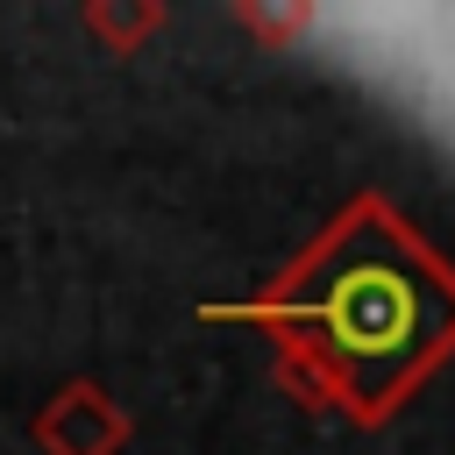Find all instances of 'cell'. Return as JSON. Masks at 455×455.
Here are the masks:
<instances>
[{
	"label": "cell",
	"instance_id": "cell-4",
	"mask_svg": "<svg viewBox=\"0 0 455 455\" xmlns=\"http://www.w3.org/2000/svg\"><path fill=\"white\" fill-rule=\"evenodd\" d=\"M228 21H235V28H249L263 50H291L299 36H313L320 7H313V0H284V7H270V0H235V7H228Z\"/></svg>",
	"mask_w": 455,
	"mask_h": 455
},
{
	"label": "cell",
	"instance_id": "cell-2",
	"mask_svg": "<svg viewBox=\"0 0 455 455\" xmlns=\"http://www.w3.org/2000/svg\"><path fill=\"white\" fill-rule=\"evenodd\" d=\"M28 434H36L43 455H128L135 419H128V405H121L100 377H64V384L36 405Z\"/></svg>",
	"mask_w": 455,
	"mask_h": 455
},
{
	"label": "cell",
	"instance_id": "cell-1",
	"mask_svg": "<svg viewBox=\"0 0 455 455\" xmlns=\"http://www.w3.org/2000/svg\"><path fill=\"white\" fill-rule=\"evenodd\" d=\"M199 320L249 327L306 412L384 427L455 355V263L384 192H355L270 284Z\"/></svg>",
	"mask_w": 455,
	"mask_h": 455
},
{
	"label": "cell",
	"instance_id": "cell-3",
	"mask_svg": "<svg viewBox=\"0 0 455 455\" xmlns=\"http://www.w3.org/2000/svg\"><path fill=\"white\" fill-rule=\"evenodd\" d=\"M78 21H85V36H92L100 50L135 57V50L171 21V7H164V0H85V7H78Z\"/></svg>",
	"mask_w": 455,
	"mask_h": 455
}]
</instances>
